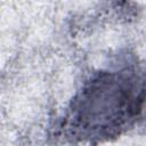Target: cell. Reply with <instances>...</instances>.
Listing matches in <instances>:
<instances>
[{
	"label": "cell",
	"instance_id": "cell-1",
	"mask_svg": "<svg viewBox=\"0 0 146 146\" xmlns=\"http://www.w3.org/2000/svg\"><path fill=\"white\" fill-rule=\"evenodd\" d=\"M143 105V75L128 68L99 72L71 100L59 128L73 143L111 140L137 123Z\"/></svg>",
	"mask_w": 146,
	"mask_h": 146
}]
</instances>
